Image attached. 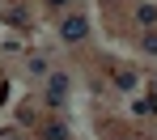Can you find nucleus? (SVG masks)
Segmentation results:
<instances>
[{
    "mask_svg": "<svg viewBox=\"0 0 157 140\" xmlns=\"http://www.w3.org/2000/svg\"><path fill=\"white\" fill-rule=\"evenodd\" d=\"M51 4H68V0H51Z\"/></svg>",
    "mask_w": 157,
    "mask_h": 140,
    "instance_id": "obj_3",
    "label": "nucleus"
},
{
    "mask_svg": "<svg viewBox=\"0 0 157 140\" xmlns=\"http://www.w3.org/2000/svg\"><path fill=\"white\" fill-rule=\"evenodd\" d=\"M85 34H89L85 17H77V13H72V17H64V30H59V38H64V43H81Z\"/></svg>",
    "mask_w": 157,
    "mask_h": 140,
    "instance_id": "obj_1",
    "label": "nucleus"
},
{
    "mask_svg": "<svg viewBox=\"0 0 157 140\" xmlns=\"http://www.w3.org/2000/svg\"><path fill=\"white\" fill-rule=\"evenodd\" d=\"M47 140H64V127H59V123H51V127H47Z\"/></svg>",
    "mask_w": 157,
    "mask_h": 140,
    "instance_id": "obj_2",
    "label": "nucleus"
}]
</instances>
